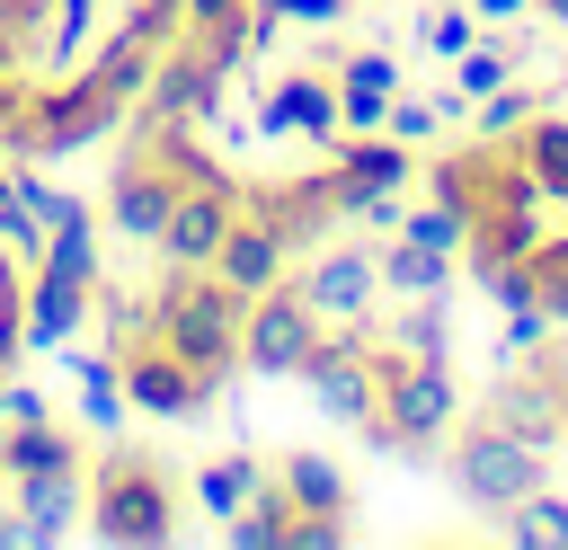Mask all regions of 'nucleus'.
I'll return each mask as SVG.
<instances>
[{"instance_id":"nucleus-28","label":"nucleus","mask_w":568,"mask_h":550,"mask_svg":"<svg viewBox=\"0 0 568 550\" xmlns=\"http://www.w3.org/2000/svg\"><path fill=\"white\" fill-rule=\"evenodd\" d=\"M470 115H479V142H515L532 115H541V89H524V80H506V89H488V98H470Z\"/></svg>"},{"instance_id":"nucleus-39","label":"nucleus","mask_w":568,"mask_h":550,"mask_svg":"<svg viewBox=\"0 0 568 550\" xmlns=\"http://www.w3.org/2000/svg\"><path fill=\"white\" fill-rule=\"evenodd\" d=\"M382 133H399V142H435V98H408V89H390V115H382Z\"/></svg>"},{"instance_id":"nucleus-10","label":"nucleus","mask_w":568,"mask_h":550,"mask_svg":"<svg viewBox=\"0 0 568 550\" xmlns=\"http://www.w3.org/2000/svg\"><path fill=\"white\" fill-rule=\"evenodd\" d=\"M231 222H240V186H231V177H195V186H178V204H169L160 257H169V266H213V248H222Z\"/></svg>"},{"instance_id":"nucleus-31","label":"nucleus","mask_w":568,"mask_h":550,"mask_svg":"<svg viewBox=\"0 0 568 550\" xmlns=\"http://www.w3.org/2000/svg\"><path fill=\"white\" fill-rule=\"evenodd\" d=\"M470 284L488 310H515V302H532V257H470Z\"/></svg>"},{"instance_id":"nucleus-17","label":"nucleus","mask_w":568,"mask_h":550,"mask_svg":"<svg viewBox=\"0 0 568 550\" xmlns=\"http://www.w3.org/2000/svg\"><path fill=\"white\" fill-rule=\"evenodd\" d=\"M53 355L71 364V399H80V426H89V435H115V426L133 417V399H124V364H115L106 346H80V337H62Z\"/></svg>"},{"instance_id":"nucleus-42","label":"nucleus","mask_w":568,"mask_h":550,"mask_svg":"<svg viewBox=\"0 0 568 550\" xmlns=\"http://www.w3.org/2000/svg\"><path fill=\"white\" fill-rule=\"evenodd\" d=\"M462 9H470V18H479V27H515V18H524V9H532V0H462Z\"/></svg>"},{"instance_id":"nucleus-7","label":"nucleus","mask_w":568,"mask_h":550,"mask_svg":"<svg viewBox=\"0 0 568 550\" xmlns=\"http://www.w3.org/2000/svg\"><path fill=\"white\" fill-rule=\"evenodd\" d=\"M302 390L328 426H373L382 417V381H373V346L364 337H320L302 364Z\"/></svg>"},{"instance_id":"nucleus-5","label":"nucleus","mask_w":568,"mask_h":550,"mask_svg":"<svg viewBox=\"0 0 568 550\" xmlns=\"http://www.w3.org/2000/svg\"><path fill=\"white\" fill-rule=\"evenodd\" d=\"M320 337H328V319L302 302V284H293V293L266 284V293H248V319H240V373H257V381H302V364H311Z\"/></svg>"},{"instance_id":"nucleus-22","label":"nucleus","mask_w":568,"mask_h":550,"mask_svg":"<svg viewBox=\"0 0 568 550\" xmlns=\"http://www.w3.org/2000/svg\"><path fill=\"white\" fill-rule=\"evenodd\" d=\"M0 470L9 479H27V470H80V435L62 417H27V426L0 435Z\"/></svg>"},{"instance_id":"nucleus-14","label":"nucleus","mask_w":568,"mask_h":550,"mask_svg":"<svg viewBox=\"0 0 568 550\" xmlns=\"http://www.w3.org/2000/svg\"><path fill=\"white\" fill-rule=\"evenodd\" d=\"M373 293H382L373 248H320V257H311V275H302V302H311L320 319H364V310H373Z\"/></svg>"},{"instance_id":"nucleus-41","label":"nucleus","mask_w":568,"mask_h":550,"mask_svg":"<svg viewBox=\"0 0 568 550\" xmlns=\"http://www.w3.org/2000/svg\"><path fill=\"white\" fill-rule=\"evenodd\" d=\"M275 9H284V27H337L355 0H275Z\"/></svg>"},{"instance_id":"nucleus-13","label":"nucleus","mask_w":568,"mask_h":550,"mask_svg":"<svg viewBox=\"0 0 568 550\" xmlns=\"http://www.w3.org/2000/svg\"><path fill=\"white\" fill-rule=\"evenodd\" d=\"M9 506H18V541L53 550L89 515V470H27V479H9Z\"/></svg>"},{"instance_id":"nucleus-25","label":"nucleus","mask_w":568,"mask_h":550,"mask_svg":"<svg viewBox=\"0 0 568 550\" xmlns=\"http://www.w3.org/2000/svg\"><path fill=\"white\" fill-rule=\"evenodd\" d=\"M257 488H266V461H257V452H222V461H204V470H195V506H204L213 523H231Z\"/></svg>"},{"instance_id":"nucleus-33","label":"nucleus","mask_w":568,"mask_h":550,"mask_svg":"<svg viewBox=\"0 0 568 550\" xmlns=\"http://www.w3.org/2000/svg\"><path fill=\"white\" fill-rule=\"evenodd\" d=\"M559 319L541 310V302H515V310H497V346H488V364H524L541 337H550Z\"/></svg>"},{"instance_id":"nucleus-32","label":"nucleus","mask_w":568,"mask_h":550,"mask_svg":"<svg viewBox=\"0 0 568 550\" xmlns=\"http://www.w3.org/2000/svg\"><path fill=\"white\" fill-rule=\"evenodd\" d=\"M444 302H453V293H435V302H399L390 346H399V355H435V364H444Z\"/></svg>"},{"instance_id":"nucleus-1","label":"nucleus","mask_w":568,"mask_h":550,"mask_svg":"<svg viewBox=\"0 0 568 550\" xmlns=\"http://www.w3.org/2000/svg\"><path fill=\"white\" fill-rule=\"evenodd\" d=\"M240 319H248V293H231L213 266H169L160 302H151V337L195 364V381L222 399V381L240 373Z\"/></svg>"},{"instance_id":"nucleus-44","label":"nucleus","mask_w":568,"mask_h":550,"mask_svg":"<svg viewBox=\"0 0 568 550\" xmlns=\"http://www.w3.org/2000/svg\"><path fill=\"white\" fill-rule=\"evenodd\" d=\"M0 550H27V541H18V506H9V488H0Z\"/></svg>"},{"instance_id":"nucleus-16","label":"nucleus","mask_w":568,"mask_h":550,"mask_svg":"<svg viewBox=\"0 0 568 550\" xmlns=\"http://www.w3.org/2000/svg\"><path fill=\"white\" fill-rule=\"evenodd\" d=\"M284 266H293V248L275 240V222H257V213L240 204V222H231L222 248H213V275H222L231 293H266V284H284Z\"/></svg>"},{"instance_id":"nucleus-36","label":"nucleus","mask_w":568,"mask_h":550,"mask_svg":"<svg viewBox=\"0 0 568 550\" xmlns=\"http://www.w3.org/2000/svg\"><path fill=\"white\" fill-rule=\"evenodd\" d=\"M355 541V515H293L284 523V550H346Z\"/></svg>"},{"instance_id":"nucleus-49","label":"nucleus","mask_w":568,"mask_h":550,"mask_svg":"<svg viewBox=\"0 0 568 550\" xmlns=\"http://www.w3.org/2000/svg\"><path fill=\"white\" fill-rule=\"evenodd\" d=\"M0 381H9V364H0Z\"/></svg>"},{"instance_id":"nucleus-27","label":"nucleus","mask_w":568,"mask_h":550,"mask_svg":"<svg viewBox=\"0 0 568 550\" xmlns=\"http://www.w3.org/2000/svg\"><path fill=\"white\" fill-rule=\"evenodd\" d=\"M36 266H53V275H71V284H98V222H89V204L44 231V257H36Z\"/></svg>"},{"instance_id":"nucleus-26","label":"nucleus","mask_w":568,"mask_h":550,"mask_svg":"<svg viewBox=\"0 0 568 550\" xmlns=\"http://www.w3.org/2000/svg\"><path fill=\"white\" fill-rule=\"evenodd\" d=\"M515 160L532 169V186H541V195H559V186H568V124L541 106V115L515 133Z\"/></svg>"},{"instance_id":"nucleus-21","label":"nucleus","mask_w":568,"mask_h":550,"mask_svg":"<svg viewBox=\"0 0 568 550\" xmlns=\"http://www.w3.org/2000/svg\"><path fill=\"white\" fill-rule=\"evenodd\" d=\"M488 523H497V532H506L515 550H568V488H550V479H541L532 497L497 506Z\"/></svg>"},{"instance_id":"nucleus-24","label":"nucleus","mask_w":568,"mask_h":550,"mask_svg":"<svg viewBox=\"0 0 568 550\" xmlns=\"http://www.w3.org/2000/svg\"><path fill=\"white\" fill-rule=\"evenodd\" d=\"M373 266H382V293H399V302H435V293H453V257H444V248L390 240Z\"/></svg>"},{"instance_id":"nucleus-35","label":"nucleus","mask_w":568,"mask_h":550,"mask_svg":"<svg viewBox=\"0 0 568 550\" xmlns=\"http://www.w3.org/2000/svg\"><path fill=\"white\" fill-rule=\"evenodd\" d=\"M337 195H346V222L355 231H399V213H408L399 186H337Z\"/></svg>"},{"instance_id":"nucleus-30","label":"nucleus","mask_w":568,"mask_h":550,"mask_svg":"<svg viewBox=\"0 0 568 550\" xmlns=\"http://www.w3.org/2000/svg\"><path fill=\"white\" fill-rule=\"evenodd\" d=\"M399 240H417V248H444V257H462V240H470V213H453L444 195H426L417 213H399Z\"/></svg>"},{"instance_id":"nucleus-18","label":"nucleus","mask_w":568,"mask_h":550,"mask_svg":"<svg viewBox=\"0 0 568 550\" xmlns=\"http://www.w3.org/2000/svg\"><path fill=\"white\" fill-rule=\"evenodd\" d=\"M80 319H89V284L36 266V275H27V328H18V337H27L36 355H53L62 337H80Z\"/></svg>"},{"instance_id":"nucleus-15","label":"nucleus","mask_w":568,"mask_h":550,"mask_svg":"<svg viewBox=\"0 0 568 550\" xmlns=\"http://www.w3.org/2000/svg\"><path fill=\"white\" fill-rule=\"evenodd\" d=\"M257 124L266 133H302V142H337V89L328 80H311V71H284V80H266V98H257Z\"/></svg>"},{"instance_id":"nucleus-23","label":"nucleus","mask_w":568,"mask_h":550,"mask_svg":"<svg viewBox=\"0 0 568 550\" xmlns=\"http://www.w3.org/2000/svg\"><path fill=\"white\" fill-rule=\"evenodd\" d=\"M151 62H160V44H151V35H142L133 18H124V27H115V35H106V44L89 53V62H80V71H89V80H106V89H115V98L133 106V98H142V80H151Z\"/></svg>"},{"instance_id":"nucleus-4","label":"nucleus","mask_w":568,"mask_h":550,"mask_svg":"<svg viewBox=\"0 0 568 550\" xmlns=\"http://www.w3.org/2000/svg\"><path fill=\"white\" fill-rule=\"evenodd\" d=\"M541 479H550V452L541 444H524V435H506L488 417H470V435H453V488H462V506L497 515V506L532 497Z\"/></svg>"},{"instance_id":"nucleus-20","label":"nucleus","mask_w":568,"mask_h":550,"mask_svg":"<svg viewBox=\"0 0 568 550\" xmlns=\"http://www.w3.org/2000/svg\"><path fill=\"white\" fill-rule=\"evenodd\" d=\"M275 488L293 497V515H355V488L328 452H284L275 461Z\"/></svg>"},{"instance_id":"nucleus-12","label":"nucleus","mask_w":568,"mask_h":550,"mask_svg":"<svg viewBox=\"0 0 568 550\" xmlns=\"http://www.w3.org/2000/svg\"><path fill=\"white\" fill-rule=\"evenodd\" d=\"M479 417H488V426H506V435H524V444H541V452H559V417H568V399H559L532 364H497V381H488Z\"/></svg>"},{"instance_id":"nucleus-9","label":"nucleus","mask_w":568,"mask_h":550,"mask_svg":"<svg viewBox=\"0 0 568 550\" xmlns=\"http://www.w3.org/2000/svg\"><path fill=\"white\" fill-rule=\"evenodd\" d=\"M178 169L160 160V151H133L124 169H115V186H106V222L133 240V248H160V231H169V204H178Z\"/></svg>"},{"instance_id":"nucleus-6","label":"nucleus","mask_w":568,"mask_h":550,"mask_svg":"<svg viewBox=\"0 0 568 550\" xmlns=\"http://www.w3.org/2000/svg\"><path fill=\"white\" fill-rule=\"evenodd\" d=\"M27 106H36V124H44V160H53V151H89V142L124 133V98H115L106 80H89V71H71V80H36V89H27Z\"/></svg>"},{"instance_id":"nucleus-48","label":"nucleus","mask_w":568,"mask_h":550,"mask_svg":"<svg viewBox=\"0 0 568 550\" xmlns=\"http://www.w3.org/2000/svg\"><path fill=\"white\" fill-rule=\"evenodd\" d=\"M559 444H568V417H559Z\"/></svg>"},{"instance_id":"nucleus-11","label":"nucleus","mask_w":568,"mask_h":550,"mask_svg":"<svg viewBox=\"0 0 568 550\" xmlns=\"http://www.w3.org/2000/svg\"><path fill=\"white\" fill-rule=\"evenodd\" d=\"M115 364H124V399H133L142 417H204V408H213V390L195 381V364H178L160 337L124 346Z\"/></svg>"},{"instance_id":"nucleus-2","label":"nucleus","mask_w":568,"mask_h":550,"mask_svg":"<svg viewBox=\"0 0 568 550\" xmlns=\"http://www.w3.org/2000/svg\"><path fill=\"white\" fill-rule=\"evenodd\" d=\"M373 381H382V417L364 426L373 452H426V444L453 426V408H462V390H453V373H444L435 355L373 346Z\"/></svg>"},{"instance_id":"nucleus-8","label":"nucleus","mask_w":568,"mask_h":550,"mask_svg":"<svg viewBox=\"0 0 568 550\" xmlns=\"http://www.w3.org/2000/svg\"><path fill=\"white\" fill-rule=\"evenodd\" d=\"M248 213H257V222H275V240H284V248L302 257V248H320V240H328V231L346 222V195H337V169L320 160L311 177L257 186V195H248Z\"/></svg>"},{"instance_id":"nucleus-37","label":"nucleus","mask_w":568,"mask_h":550,"mask_svg":"<svg viewBox=\"0 0 568 550\" xmlns=\"http://www.w3.org/2000/svg\"><path fill=\"white\" fill-rule=\"evenodd\" d=\"M337 80H355V89H382V98H390V89H408V80H399V62H390L382 44H355V53L337 62Z\"/></svg>"},{"instance_id":"nucleus-45","label":"nucleus","mask_w":568,"mask_h":550,"mask_svg":"<svg viewBox=\"0 0 568 550\" xmlns=\"http://www.w3.org/2000/svg\"><path fill=\"white\" fill-rule=\"evenodd\" d=\"M532 9H541V18H550V27L568 35V0H532Z\"/></svg>"},{"instance_id":"nucleus-47","label":"nucleus","mask_w":568,"mask_h":550,"mask_svg":"<svg viewBox=\"0 0 568 550\" xmlns=\"http://www.w3.org/2000/svg\"><path fill=\"white\" fill-rule=\"evenodd\" d=\"M559 80H568V53H559Z\"/></svg>"},{"instance_id":"nucleus-38","label":"nucleus","mask_w":568,"mask_h":550,"mask_svg":"<svg viewBox=\"0 0 568 550\" xmlns=\"http://www.w3.org/2000/svg\"><path fill=\"white\" fill-rule=\"evenodd\" d=\"M382 115H390V98H382V89L337 80V133H382Z\"/></svg>"},{"instance_id":"nucleus-19","label":"nucleus","mask_w":568,"mask_h":550,"mask_svg":"<svg viewBox=\"0 0 568 550\" xmlns=\"http://www.w3.org/2000/svg\"><path fill=\"white\" fill-rule=\"evenodd\" d=\"M328 169H337V186H408L417 151L399 133H337L328 142Z\"/></svg>"},{"instance_id":"nucleus-40","label":"nucleus","mask_w":568,"mask_h":550,"mask_svg":"<svg viewBox=\"0 0 568 550\" xmlns=\"http://www.w3.org/2000/svg\"><path fill=\"white\" fill-rule=\"evenodd\" d=\"M27 417H53L36 381H0V426H27Z\"/></svg>"},{"instance_id":"nucleus-43","label":"nucleus","mask_w":568,"mask_h":550,"mask_svg":"<svg viewBox=\"0 0 568 550\" xmlns=\"http://www.w3.org/2000/svg\"><path fill=\"white\" fill-rule=\"evenodd\" d=\"M213 133H222V151H248V142H257V124H248V115H213Z\"/></svg>"},{"instance_id":"nucleus-46","label":"nucleus","mask_w":568,"mask_h":550,"mask_svg":"<svg viewBox=\"0 0 568 550\" xmlns=\"http://www.w3.org/2000/svg\"><path fill=\"white\" fill-rule=\"evenodd\" d=\"M550 204H559V213H568V186H559V195H550ZM559 231H568V222H559Z\"/></svg>"},{"instance_id":"nucleus-3","label":"nucleus","mask_w":568,"mask_h":550,"mask_svg":"<svg viewBox=\"0 0 568 550\" xmlns=\"http://www.w3.org/2000/svg\"><path fill=\"white\" fill-rule=\"evenodd\" d=\"M89 532L115 550H160L178 541V497L151 461H133L124 444H106V461L89 470Z\"/></svg>"},{"instance_id":"nucleus-29","label":"nucleus","mask_w":568,"mask_h":550,"mask_svg":"<svg viewBox=\"0 0 568 550\" xmlns=\"http://www.w3.org/2000/svg\"><path fill=\"white\" fill-rule=\"evenodd\" d=\"M515 62H524V44H470V53H453V89L462 98H488V89L515 80Z\"/></svg>"},{"instance_id":"nucleus-34","label":"nucleus","mask_w":568,"mask_h":550,"mask_svg":"<svg viewBox=\"0 0 568 550\" xmlns=\"http://www.w3.org/2000/svg\"><path fill=\"white\" fill-rule=\"evenodd\" d=\"M417 44H426L435 62H453V53H470V44H479V18H470V9H435V18L417 9Z\"/></svg>"},{"instance_id":"nucleus-50","label":"nucleus","mask_w":568,"mask_h":550,"mask_svg":"<svg viewBox=\"0 0 568 550\" xmlns=\"http://www.w3.org/2000/svg\"><path fill=\"white\" fill-rule=\"evenodd\" d=\"M0 488H9V470H0Z\"/></svg>"}]
</instances>
